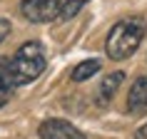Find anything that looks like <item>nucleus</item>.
I'll list each match as a JSON object with an SVG mask.
<instances>
[{
	"label": "nucleus",
	"instance_id": "1",
	"mask_svg": "<svg viewBox=\"0 0 147 139\" xmlns=\"http://www.w3.org/2000/svg\"><path fill=\"white\" fill-rule=\"evenodd\" d=\"M145 20L140 17H125V20H117L112 27H110L107 37H105V55L115 62H122L127 57L140 50L142 40H145Z\"/></svg>",
	"mask_w": 147,
	"mask_h": 139
},
{
	"label": "nucleus",
	"instance_id": "2",
	"mask_svg": "<svg viewBox=\"0 0 147 139\" xmlns=\"http://www.w3.org/2000/svg\"><path fill=\"white\" fill-rule=\"evenodd\" d=\"M47 67V57H45V47L38 40L23 42L15 50L13 57H8V75L13 87H25L35 82V80L45 72Z\"/></svg>",
	"mask_w": 147,
	"mask_h": 139
},
{
	"label": "nucleus",
	"instance_id": "3",
	"mask_svg": "<svg viewBox=\"0 0 147 139\" xmlns=\"http://www.w3.org/2000/svg\"><path fill=\"white\" fill-rule=\"evenodd\" d=\"M62 0H20V15L32 25H45L57 20Z\"/></svg>",
	"mask_w": 147,
	"mask_h": 139
},
{
	"label": "nucleus",
	"instance_id": "4",
	"mask_svg": "<svg viewBox=\"0 0 147 139\" xmlns=\"http://www.w3.org/2000/svg\"><path fill=\"white\" fill-rule=\"evenodd\" d=\"M40 139H87L85 132H80L75 124H70L67 119H45L38 127Z\"/></svg>",
	"mask_w": 147,
	"mask_h": 139
},
{
	"label": "nucleus",
	"instance_id": "5",
	"mask_svg": "<svg viewBox=\"0 0 147 139\" xmlns=\"http://www.w3.org/2000/svg\"><path fill=\"white\" fill-rule=\"evenodd\" d=\"M122 82H125V72H122V70L105 75L102 82H100V87H97V102H100V104H107V102L115 97V92L120 90Z\"/></svg>",
	"mask_w": 147,
	"mask_h": 139
},
{
	"label": "nucleus",
	"instance_id": "6",
	"mask_svg": "<svg viewBox=\"0 0 147 139\" xmlns=\"http://www.w3.org/2000/svg\"><path fill=\"white\" fill-rule=\"evenodd\" d=\"M127 109L130 112H142L147 109V75L137 77L130 87V94H127Z\"/></svg>",
	"mask_w": 147,
	"mask_h": 139
},
{
	"label": "nucleus",
	"instance_id": "7",
	"mask_svg": "<svg viewBox=\"0 0 147 139\" xmlns=\"http://www.w3.org/2000/svg\"><path fill=\"white\" fill-rule=\"evenodd\" d=\"M100 67H102V62L100 60H85V62H80V65H75L72 67V72H70V80L72 82H85V80H90V77H95L97 72H100Z\"/></svg>",
	"mask_w": 147,
	"mask_h": 139
},
{
	"label": "nucleus",
	"instance_id": "8",
	"mask_svg": "<svg viewBox=\"0 0 147 139\" xmlns=\"http://www.w3.org/2000/svg\"><path fill=\"white\" fill-rule=\"evenodd\" d=\"M13 82L8 75V57H0V107H5L13 97Z\"/></svg>",
	"mask_w": 147,
	"mask_h": 139
},
{
	"label": "nucleus",
	"instance_id": "9",
	"mask_svg": "<svg viewBox=\"0 0 147 139\" xmlns=\"http://www.w3.org/2000/svg\"><path fill=\"white\" fill-rule=\"evenodd\" d=\"M87 3H90V0H65V3L60 5V15H57V20H62V23H65V20H72Z\"/></svg>",
	"mask_w": 147,
	"mask_h": 139
},
{
	"label": "nucleus",
	"instance_id": "10",
	"mask_svg": "<svg viewBox=\"0 0 147 139\" xmlns=\"http://www.w3.org/2000/svg\"><path fill=\"white\" fill-rule=\"evenodd\" d=\"M10 30H13V25H10V20H5V17H0V45L5 42V37L10 35Z\"/></svg>",
	"mask_w": 147,
	"mask_h": 139
},
{
	"label": "nucleus",
	"instance_id": "11",
	"mask_svg": "<svg viewBox=\"0 0 147 139\" xmlns=\"http://www.w3.org/2000/svg\"><path fill=\"white\" fill-rule=\"evenodd\" d=\"M135 139H147V122L142 124V127H140L137 132H135Z\"/></svg>",
	"mask_w": 147,
	"mask_h": 139
}]
</instances>
